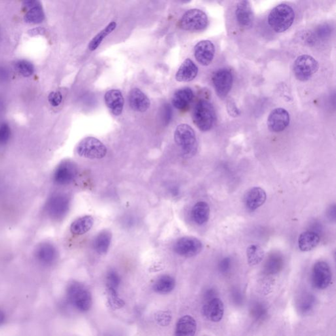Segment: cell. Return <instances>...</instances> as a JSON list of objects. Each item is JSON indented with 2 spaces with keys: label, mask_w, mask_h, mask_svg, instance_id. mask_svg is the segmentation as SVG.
<instances>
[{
  "label": "cell",
  "mask_w": 336,
  "mask_h": 336,
  "mask_svg": "<svg viewBox=\"0 0 336 336\" xmlns=\"http://www.w3.org/2000/svg\"><path fill=\"white\" fill-rule=\"evenodd\" d=\"M175 287V280L172 276L164 275L158 279L154 284L153 289L159 294H168Z\"/></svg>",
  "instance_id": "28"
},
{
  "label": "cell",
  "mask_w": 336,
  "mask_h": 336,
  "mask_svg": "<svg viewBox=\"0 0 336 336\" xmlns=\"http://www.w3.org/2000/svg\"><path fill=\"white\" fill-rule=\"evenodd\" d=\"M45 18V15L44 11L40 5V2L31 8V10L27 12L25 15V20L28 23H31V24H38V23H42Z\"/></svg>",
  "instance_id": "32"
},
{
  "label": "cell",
  "mask_w": 336,
  "mask_h": 336,
  "mask_svg": "<svg viewBox=\"0 0 336 336\" xmlns=\"http://www.w3.org/2000/svg\"><path fill=\"white\" fill-rule=\"evenodd\" d=\"M231 267V260L230 258L222 259L219 263V269L222 273H228Z\"/></svg>",
  "instance_id": "40"
},
{
  "label": "cell",
  "mask_w": 336,
  "mask_h": 336,
  "mask_svg": "<svg viewBox=\"0 0 336 336\" xmlns=\"http://www.w3.org/2000/svg\"><path fill=\"white\" fill-rule=\"evenodd\" d=\"M198 73V66L191 59H187L177 70L175 79L180 82H191Z\"/></svg>",
  "instance_id": "21"
},
{
  "label": "cell",
  "mask_w": 336,
  "mask_h": 336,
  "mask_svg": "<svg viewBox=\"0 0 336 336\" xmlns=\"http://www.w3.org/2000/svg\"><path fill=\"white\" fill-rule=\"evenodd\" d=\"M129 101L132 110L136 112H146L151 106L149 98L139 88L132 89L130 92Z\"/></svg>",
  "instance_id": "20"
},
{
  "label": "cell",
  "mask_w": 336,
  "mask_h": 336,
  "mask_svg": "<svg viewBox=\"0 0 336 336\" xmlns=\"http://www.w3.org/2000/svg\"><path fill=\"white\" fill-rule=\"evenodd\" d=\"M212 82L217 94L219 97H226L232 88L233 75L231 70L222 68L214 72Z\"/></svg>",
  "instance_id": "12"
},
{
  "label": "cell",
  "mask_w": 336,
  "mask_h": 336,
  "mask_svg": "<svg viewBox=\"0 0 336 336\" xmlns=\"http://www.w3.org/2000/svg\"><path fill=\"white\" fill-rule=\"evenodd\" d=\"M69 197L63 193H55L48 198L46 204L47 213L51 219L61 220L69 211Z\"/></svg>",
  "instance_id": "6"
},
{
  "label": "cell",
  "mask_w": 336,
  "mask_h": 336,
  "mask_svg": "<svg viewBox=\"0 0 336 336\" xmlns=\"http://www.w3.org/2000/svg\"><path fill=\"white\" fill-rule=\"evenodd\" d=\"M332 279L330 267L326 262L320 261L312 267L311 280L312 286L318 290L328 287Z\"/></svg>",
  "instance_id": "9"
},
{
  "label": "cell",
  "mask_w": 336,
  "mask_h": 336,
  "mask_svg": "<svg viewBox=\"0 0 336 336\" xmlns=\"http://www.w3.org/2000/svg\"><path fill=\"white\" fill-rule=\"evenodd\" d=\"M194 52L198 63L203 66H208L213 61L215 48L209 40H202L194 47Z\"/></svg>",
  "instance_id": "16"
},
{
  "label": "cell",
  "mask_w": 336,
  "mask_h": 336,
  "mask_svg": "<svg viewBox=\"0 0 336 336\" xmlns=\"http://www.w3.org/2000/svg\"><path fill=\"white\" fill-rule=\"evenodd\" d=\"M11 128L7 123L0 124V146L7 144L10 140Z\"/></svg>",
  "instance_id": "36"
},
{
  "label": "cell",
  "mask_w": 336,
  "mask_h": 336,
  "mask_svg": "<svg viewBox=\"0 0 336 336\" xmlns=\"http://www.w3.org/2000/svg\"><path fill=\"white\" fill-rule=\"evenodd\" d=\"M191 215L192 219L198 226H202L209 220L210 208L209 205L204 201L197 202L192 207Z\"/></svg>",
  "instance_id": "25"
},
{
  "label": "cell",
  "mask_w": 336,
  "mask_h": 336,
  "mask_svg": "<svg viewBox=\"0 0 336 336\" xmlns=\"http://www.w3.org/2000/svg\"><path fill=\"white\" fill-rule=\"evenodd\" d=\"M15 68L19 74L24 77L32 76L34 72V67L31 62L26 60H20L15 63Z\"/></svg>",
  "instance_id": "35"
},
{
  "label": "cell",
  "mask_w": 336,
  "mask_h": 336,
  "mask_svg": "<svg viewBox=\"0 0 336 336\" xmlns=\"http://www.w3.org/2000/svg\"><path fill=\"white\" fill-rule=\"evenodd\" d=\"M79 155L89 159H101L106 156L107 149L101 141L92 137L85 138L76 148Z\"/></svg>",
  "instance_id": "7"
},
{
  "label": "cell",
  "mask_w": 336,
  "mask_h": 336,
  "mask_svg": "<svg viewBox=\"0 0 336 336\" xmlns=\"http://www.w3.org/2000/svg\"><path fill=\"white\" fill-rule=\"evenodd\" d=\"M111 240H112V235L110 231L108 230L101 231L94 240V249L100 255L106 254L110 247Z\"/></svg>",
  "instance_id": "27"
},
{
  "label": "cell",
  "mask_w": 336,
  "mask_h": 336,
  "mask_svg": "<svg viewBox=\"0 0 336 336\" xmlns=\"http://www.w3.org/2000/svg\"><path fill=\"white\" fill-rule=\"evenodd\" d=\"M94 219L91 215L83 216L72 222L70 232L75 235H82L88 232L93 227Z\"/></svg>",
  "instance_id": "26"
},
{
  "label": "cell",
  "mask_w": 336,
  "mask_h": 336,
  "mask_svg": "<svg viewBox=\"0 0 336 336\" xmlns=\"http://www.w3.org/2000/svg\"><path fill=\"white\" fill-rule=\"evenodd\" d=\"M68 301L78 311L86 312L92 306V295L86 286L78 282H73L67 289Z\"/></svg>",
  "instance_id": "4"
},
{
  "label": "cell",
  "mask_w": 336,
  "mask_h": 336,
  "mask_svg": "<svg viewBox=\"0 0 336 336\" xmlns=\"http://www.w3.org/2000/svg\"><path fill=\"white\" fill-rule=\"evenodd\" d=\"M106 105L115 116H120L123 113L124 99L121 91L118 89H111L104 95Z\"/></svg>",
  "instance_id": "19"
},
{
  "label": "cell",
  "mask_w": 336,
  "mask_h": 336,
  "mask_svg": "<svg viewBox=\"0 0 336 336\" xmlns=\"http://www.w3.org/2000/svg\"><path fill=\"white\" fill-rule=\"evenodd\" d=\"M194 96V92L190 87H183L175 91L172 98V104L178 110H184L191 103Z\"/></svg>",
  "instance_id": "23"
},
{
  "label": "cell",
  "mask_w": 336,
  "mask_h": 336,
  "mask_svg": "<svg viewBox=\"0 0 336 336\" xmlns=\"http://www.w3.org/2000/svg\"><path fill=\"white\" fill-rule=\"evenodd\" d=\"M246 256L248 264L255 266L262 262L264 258L265 252L260 246L252 245L248 246L246 250Z\"/></svg>",
  "instance_id": "30"
},
{
  "label": "cell",
  "mask_w": 336,
  "mask_h": 336,
  "mask_svg": "<svg viewBox=\"0 0 336 336\" xmlns=\"http://www.w3.org/2000/svg\"><path fill=\"white\" fill-rule=\"evenodd\" d=\"M235 16L237 23L242 29H250L253 27L254 15L249 2H239L235 11Z\"/></svg>",
  "instance_id": "15"
},
{
  "label": "cell",
  "mask_w": 336,
  "mask_h": 336,
  "mask_svg": "<svg viewBox=\"0 0 336 336\" xmlns=\"http://www.w3.org/2000/svg\"><path fill=\"white\" fill-rule=\"evenodd\" d=\"M46 33V30L44 28H35L29 31V34L31 36H35L38 35H43Z\"/></svg>",
  "instance_id": "43"
},
{
  "label": "cell",
  "mask_w": 336,
  "mask_h": 336,
  "mask_svg": "<svg viewBox=\"0 0 336 336\" xmlns=\"http://www.w3.org/2000/svg\"><path fill=\"white\" fill-rule=\"evenodd\" d=\"M227 109H228V112L231 117H237L241 115V111L237 107L234 100L231 99L228 100V102H227Z\"/></svg>",
  "instance_id": "39"
},
{
  "label": "cell",
  "mask_w": 336,
  "mask_h": 336,
  "mask_svg": "<svg viewBox=\"0 0 336 336\" xmlns=\"http://www.w3.org/2000/svg\"><path fill=\"white\" fill-rule=\"evenodd\" d=\"M48 100L51 106H58L61 103L62 100H63V95H62L61 92L59 91L51 92L49 94Z\"/></svg>",
  "instance_id": "38"
},
{
  "label": "cell",
  "mask_w": 336,
  "mask_h": 336,
  "mask_svg": "<svg viewBox=\"0 0 336 336\" xmlns=\"http://www.w3.org/2000/svg\"><path fill=\"white\" fill-rule=\"evenodd\" d=\"M208 25V18L203 11L198 9L188 10L179 20V26L181 29L187 31H200Z\"/></svg>",
  "instance_id": "5"
},
{
  "label": "cell",
  "mask_w": 336,
  "mask_h": 336,
  "mask_svg": "<svg viewBox=\"0 0 336 336\" xmlns=\"http://www.w3.org/2000/svg\"><path fill=\"white\" fill-rule=\"evenodd\" d=\"M283 267V260L279 254H273L269 256L265 262L264 271L268 275H275L279 273Z\"/></svg>",
  "instance_id": "31"
},
{
  "label": "cell",
  "mask_w": 336,
  "mask_h": 336,
  "mask_svg": "<svg viewBox=\"0 0 336 336\" xmlns=\"http://www.w3.org/2000/svg\"><path fill=\"white\" fill-rule=\"evenodd\" d=\"M252 314L257 319H262L266 315V308L262 303H257L252 308Z\"/></svg>",
  "instance_id": "37"
},
{
  "label": "cell",
  "mask_w": 336,
  "mask_h": 336,
  "mask_svg": "<svg viewBox=\"0 0 336 336\" xmlns=\"http://www.w3.org/2000/svg\"><path fill=\"white\" fill-rule=\"evenodd\" d=\"M290 117L288 111L282 108L274 109L267 119V126L271 132H283L290 124Z\"/></svg>",
  "instance_id": "13"
},
{
  "label": "cell",
  "mask_w": 336,
  "mask_h": 336,
  "mask_svg": "<svg viewBox=\"0 0 336 336\" xmlns=\"http://www.w3.org/2000/svg\"><path fill=\"white\" fill-rule=\"evenodd\" d=\"M202 313L207 320L213 322H218L222 320L224 315V304L218 297L205 301L202 307Z\"/></svg>",
  "instance_id": "17"
},
{
  "label": "cell",
  "mask_w": 336,
  "mask_h": 336,
  "mask_svg": "<svg viewBox=\"0 0 336 336\" xmlns=\"http://www.w3.org/2000/svg\"><path fill=\"white\" fill-rule=\"evenodd\" d=\"M175 143L186 158H191L196 155L198 150L195 132L188 124H182L177 126L174 134Z\"/></svg>",
  "instance_id": "2"
},
{
  "label": "cell",
  "mask_w": 336,
  "mask_h": 336,
  "mask_svg": "<svg viewBox=\"0 0 336 336\" xmlns=\"http://www.w3.org/2000/svg\"><path fill=\"white\" fill-rule=\"evenodd\" d=\"M329 219L335 220V205L331 206L328 211Z\"/></svg>",
  "instance_id": "44"
},
{
  "label": "cell",
  "mask_w": 336,
  "mask_h": 336,
  "mask_svg": "<svg viewBox=\"0 0 336 336\" xmlns=\"http://www.w3.org/2000/svg\"><path fill=\"white\" fill-rule=\"evenodd\" d=\"M315 297L311 294H304L299 298L297 306L299 311L303 314L309 313L315 305Z\"/></svg>",
  "instance_id": "33"
},
{
  "label": "cell",
  "mask_w": 336,
  "mask_h": 336,
  "mask_svg": "<svg viewBox=\"0 0 336 336\" xmlns=\"http://www.w3.org/2000/svg\"><path fill=\"white\" fill-rule=\"evenodd\" d=\"M319 68L318 61L308 55H302L295 59L293 66L295 76L301 82L309 80Z\"/></svg>",
  "instance_id": "8"
},
{
  "label": "cell",
  "mask_w": 336,
  "mask_h": 336,
  "mask_svg": "<svg viewBox=\"0 0 336 336\" xmlns=\"http://www.w3.org/2000/svg\"><path fill=\"white\" fill-rule=\"evenodd\" d=\"M121 277L119 274L115 270H110L107 273L106 277V285L107 292L118 293V288L121 284Z\"/></svg>",
  "instance_id": "34"
},
{
  "label": "cell",
  "mask_w": 336,
  "mask_h": 336,
  "mask_svg": "<svg viewBox=\"0 0 336 336\" xmlns=\"http://www.w3.org/2000/svg\"><path fill=\"white\" fill-rule=\"evenodd\" d=\"M6 315L5 313L2 310H0V325L3 324L5 322Z\"/></svg>",
  "instance_id": "45"
},
{
  "label": "cell",
  "mask_w": 336,
  "mask_h": 336,
  "mask_svg": "<svg viewBox=\"0 0 336 336\" xmlns=\"http://www.w3.org/2000/svg\"><path fill=\"white\" fill-rule=\"evenodd\" d=\"M267 199L265 190L259 187H252L248 190L244 196V203L246 208L250 211H255L262 206Z\"/></svg>",
  "instance_id": "18"
},
{
  "label": "cell",
  "mask_w": 336,
  "mask_h": 336,
  "mask_svg": "<svg viewBox=\"0 0 336 336\" xmlns=\"http://www.w3.org/2000/svg\"><path fill=\"white\" fill-rule=\"evenodd\" d=\"M192 121L200 131L210 130L215 122V112L213 104L207 100H199L192 113Z\"/></svg>",
  "instance_id": "3"
},
{
  "label": "cell",
  "mask_w": 336,
  "mask_h": 336,
  "mask_svg": "<svg viewBox=\"0 0 336 336\" xmlns=\"http://www.w3.org/2000/svg\"><path fill=\"white\" fill-rule=\"evenodd\" d=\"M36 259L40 263L45 265L53 264L58 258L56 247L49 242H42L38 244L34 250Z\"/></svg>",
  "instance_id": "14"
},
{
  "label": "cell",
  "mask_w": 336,
  "mask_h": 336,
  "mask_svg": "<svg viewBox=\"0 0 336 336\" xmlns=\"http://www.w3.org/2000/svg\"><path fill=\"white\" fill-rule=\"evenodd\" d=\"M197 329L195 319L190 315L182 316L177 321L175 336H194Z\"/></svg>",
  "instance_id": "22"
},
{
  "label": "cell",
  "mask_w": 336,
  "mask_h": 336,
  "mask_svg": "<svg viewBox=\"0 0 336 336\" xmlns=\"http://www.w3.org/2000/svg\"><path fill=\"white\" fill-rule=\"evenodd\" d=\"M156 320H157L158 322H159L160 324L164 325V326H165V325H167L166 321H169V322L170 321V314L167 315L166 313V315H165V314H161V313H160V315H157Z\"/></svg>",
  "instance_id": "42"
},
{
  "label": "cell",
  "mask_w": 336,
  "mask_h": 336,
  "mask_svg": "<svg viewBox=\"0 0 336 336\" xmlns=\"http://www.w3.org/2000/svg\"><path fill=\"white\" fill-rule=\"evenodd\" d=\"M9 78V72L6 67L0 66V82H5Z\"/></svg>",
  "instance_id": "41"
},
{
  "label": "cell",
  "mask_w": 336,
  "mask_h": 336,
  "mask_svg": "<svg viewBox=\"0 0 336 336\" xmlns=\"http://www.w3.org/2000/svg\"><path fill=\"white\" fill-rule=\"evenodd\" d=\"M174 251L179 256L191 258L200 253L203 245L200 240L192 237L179 239L174 245Z\"/></svg>",
  "instance_id": "11"
},
{
  "label": "cell",
  "mask_w": 336,
  "mask_h": 336,
  "mask_svg": "<svg viewBox=\"0 0 336 336\" xmlns=\"http://www.w3.org/2000/svg\"><path fill=\"white\" fill-rule=\"evenodd\" d=\"M117 23L115 22V21H112L103 30H102L100 33H98L89 42L88 45L89 50L91 51L96 50L100 44H101L102 42L103 41L104 38L115 31L116 28H117Z\"/></svg>",
  "instance_id": "29"
},
{
  "label": "cell",
  "mask_w": 336,
  "mask_h": 336,
  "mask_svg": "<svg viewBox=\"0 0 336 336\" xmlns=\"http://www.w3.org/2000/svg\"><path fill=\"white\" fill-rule=\"evenodd\" d=\"M319 235L313 231L301 233L298 239V247L302 252H309L316 248L320 243Z\"/></svg>",
  "instance_id": "24"
},
{
  "label": "cell",
  "mask_w": 336,
  "mask_h": 336,
  "mask_svg": "<svg viewBox=\"0 0 336 336\" xmlns=\"http://www.w3.org/2000/svg\"><path fill=\"white\" fill-rule=\"evenodd\" d=\"M78 173L76 164L72 160H63L53 173V180L59 185H67L74 181Z\"/></svg>",
  "instance_id": "10"
},
{
  "label": "cell",
  "mask_w": 336,
  "mask_h": 336,
  "mask_svg": "<svg viewBox=\"0 0 336 336\" xmlns=\"http://www.w3.org/2000/svg\"><path fill=\"white\" fill-rule=\"evenodd\" d=\"M294 19L295 13L293 8L288 4H282L276 6L269 13L268 23L276 33H282L290 29Z\"/></svg>",
  "instance_id": "1"
}]
</instances>
